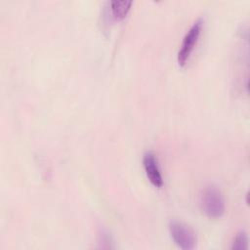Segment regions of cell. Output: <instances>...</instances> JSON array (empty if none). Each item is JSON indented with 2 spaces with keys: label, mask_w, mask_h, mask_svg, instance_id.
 Segmentation results:
<instances>
[{
  "label": "cell",
  "mask_w": 250,
  "mask_h": 250,
  "mask_svg": "<svg viewBox=\"0 0 250 250\" xmlns=\"http://www.w3.org/2000/svg\"><path fill=\"white\" fill-rule=\"evenodd\" d=\"M200 206L206 216L212 219L222 217L226 210L225 198L214 185H207L200 193Z\"/></svg>",
  "instance_id": "obj_1"
},
{
  "label": "cell",
  "mask_w": 250,
  "mask_h": 250,
  "mask_svg": "<svg viewBox=\"0 0 250 250\" xmlns=\"http://www.w3.org/2000/svg\"><path fill=\"white\" fill-rule=\"evenodd\" d=\"M168 229L174 243L183 250H191L196 245V235L193 229L184 222L170 220Z\"/></svg>",
  "instance_id": "obj_2"
},
{
  "label": "cell",
  "mask_w": 250,
  "mask_h": 250,
  "mask_svg": "<svg viewBox=\"0 0 250 250\" xmlns=\"http://www.w3.org/2000/svg\"><path fill=\"white\" fill-rule=\"evenodd\" d=\"M202 23H203L202 18H198L190 25L188 30L186 32L177 55L178 63L181 66H184L189 60V57L198 41L201 28H202Z\"/></svg>",
  "instance_id": "obj_3"
},
{
  "label": "cell",
  "mask_w": 250,
  "mask_h": 250,
  "mask_svg": "<svg viewBox=\"0 0 250 250\" xmlns=\"http://www.w3.org/2000/svg\"><path fill=\"white\" fill-rule=\"evenodd\" d=\"M144 169L149 182L156 188L163 186V177L158 165V160L155 154L151 151H146L143 157Z\"/></svg>",
  "instance_id": "obj_4"
},
{
  "label": "cell",
  "mask_w": 250,
  "mask_h": 250,
  "mask_svg": "<svg viewBox=\"0 0 250 250\" xmlns=\"http://www.w3.org/2000/svg\"><path fill=\"white\" fill-rule=\"evenodd\" d=\"M132 4V0H111L109 5L112 17L117 21L124 19L131 9Z\"/></svg>",
  "instance_id": "obj_5"
},
{
  "label": "cell",
  "mask_w": 250,
  "mask_h": 250,
  "mask_svg": "<svg viewBox=\"0 0 250 250\" xmlns=\"http://www.w3.org/2000/svg\"><path fill=\"white\" fill-rule=\"evenodd\" d=\"M248 235L247 232L244 230H241L236 233L234 236L232 243H231V249L232 250H247L248 249Z\"/></svg>",
  "instance_id": "obj_6"
}]
</instances>
